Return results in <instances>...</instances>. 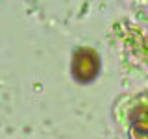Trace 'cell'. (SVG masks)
<instances>
[{
	"label": "cell",
	"instance_id": "1",
	"mask_svg": "<svg viewBox=\"0 0 148 139\" xmlns=\"http://www.w3.org/2000/svg\"><path fill=\"white\" fill-rule=\"evenodd\" d=\"M100 72V56L89 46L78 48L72 56V76L80 83L92 82Z\"/></svg>",
	"mask_w": 148,
	"mask_h": 139
},
{
	"label": "cell",
	"instance_id": "2",
	"mask_svg": "<svg viewBox=\"0 0 148 139\" xmlns=\"http://www.w3.org/2000/svg\"><path fill=\"white\" fill-rule=\"evenodd\" d=\"M130 139H148V108H137L132 113Z\"/></svg>",
	"mask_w": 148,
	"mask_h": 139
}]
</instances>
